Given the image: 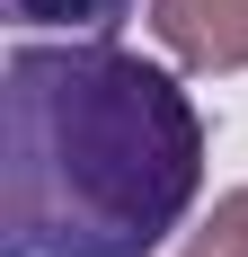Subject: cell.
<instances>
[{
    "instance_id": "1",
    "label": "cell",
    "mask_w": 248,
    "mask_h": 257,
    "mask_svg": "<svg viewBox=\"0 0 248 257\" xmlns=\"http://www.w3.org/2000/svg\"><path fill=\"white\" fill-rule=\"evenodd\" d=\"M9 257H160L204 195V115L160 62L62 36L9 45Z\"/></svg>"
},
{
    "instance_id": "2",
    "label": "cell",
    "mask_w": 248,
    "mask_h": 257,
    "mask_svg": "<svg viewBox=\"0 0 248 257\" xmlns=\"http://www.w3.org/2000/svg\"><path fill=\"white\" fill-rule=\"evenodd\" d=\"M151 36L186 71H248V0H151Z\"/></svg>"
},
{
    "instance_id": "3",
    "label": "cell",
    "mask_w": 248,
    "mask_h": 257,
    "mask_svg": "<svg viewBox=\"0 0 248 257\" xmlns=\"http://www.w3.org/2000/svg\"><path fill=\"white\" fill-rule=\"evenodd\" d=\"M18 27H62V36H106L115 18H133V0H9Z\"/></svg>"
},
{
    "instance_id": "4",
    "label": "cell",
    "mask_w": 248,
    "mask_h": 257,
    "mask_svg": "<svg viewBox=\"0 0 248 257\" xmlns=\"http://www.w3.org/2000/svg\"><path fill=\"white\" fill-rule=\"evenodd\" d=\"M177 257H248V186L213 195V213L177 239Z\"/></svg>"
}]
</instances>
